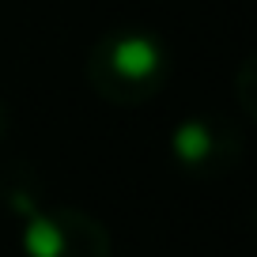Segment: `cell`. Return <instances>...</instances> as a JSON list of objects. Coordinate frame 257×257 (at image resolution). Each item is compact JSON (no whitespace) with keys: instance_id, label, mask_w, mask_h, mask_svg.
<instances>
[{"instance_id":"obj_1","label":"cell","mask_w":257,"mask_h":257,"mask_svg":"<svg viewBox=\"0 0 257 257\" xmlns=\"http://www.w3.org/2000/svg\"><path fill=\"white\" fill-rule=\"evenodd\" d=\"M170 80V49L155 31L121 27L91 46L87 83L113 106L152 102Z\"/></svg>"},{"instance_id":"obj_2","label":"cell","mask_w":257,"mask_h":257,"mask_svg":"<svg viewBox=\"0 0 257 257\" xmlns=\"http://www.w3.org/2000/svg\"><path fill=\"white\" fill-rule=\"evenodd\" d=\"M16 216L23 257H110V234L87 212L42 208L16 197Z\"/></svg>"},{"instance_id":"obj_3","label":"cell","mask_w":257,"mask_h":257,"mask_svg":"<svg viewBox=\"0 0 257 257\" xmlns=\"http://www.w3.org/2000/svg\"><path fill=\"white\" fill-rule=\"evenodd\" d=\"M238 155L242 137L223 117L193 113V117H182L170 133V159L189 174H216V170L231 167Z\"/></svg>"},{"instance_id":"obj_4","label":"cell","mask_w":257,"mask_h":257,"mask_svg":"<svg viewBox=\"0 0 257 257\" xmlns=\"http://www.w3.org/2000/svg\"><path fill=\"white\" fill-rule=\"evenodd\" d=\"M0 137H4V102H0Z\"/></svg>"}]
</instances>
